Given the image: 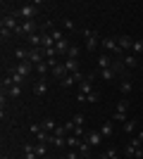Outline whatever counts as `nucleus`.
I'll list each match as a JSON object with an SVG mask.
<instances>
[{
  "label": "nucleus",
  "mask_w": 143,
  "mask_h": 159,
  "mask_svg": "<svg viewBox=\"0 0 143 159\" xmlns=\"http://www.w3.org/2000/svg\"><path fill=\"white\" fill-rule=\"evenodd\" d=\"M141 66H143V57H141Z\"/></svg>",
  "instance_id": "4c0bfd02"
},
{
  "label": "nucleus",
  "mask_w": 143,
  "mask_h": 159,
  "mask_svg": "<svg viewBox=\"0 0 143 159\" xmlns=\"http://www.w3.org/2000/svg\"><path fill=\"white\" fill-rule=\"evenodd\" d=\"M117 43H119V48H122V52H124V50H129V52H131L134 38H131V36H119V38H117Z\"/></svg>",
  "instance_id": "f3484780"
},
{
  "label": "nucleus",
  "mask_w": 143,
  "mask_h": 159,
  "mask_svg": "<svg viewBox=\"0 0 143 159\" xmlns=\"http://www.w3.org/2000/svg\"><path fill=\"white\" fill-rule=\"evenodd\" d=\"M72 121H74V126H83L86 116H83V114H74V116H72Z\"/></svg>",
  "instance_id": "f704fd0d"
},
{
  "label": "nucleus",
  "mask_w": 143,
  "mask_h": 159,
  "mask_svg": "<svg viewBox=\"0 0 143 159\" xmlns=\"http://www.w3.org/2000/svg\"><path fill=\"white\" fill-rule=\"evenodd\" d=\"M122 62H124V66L126 69H134V66H141V60H138L134 52H129L126 57H122Z\"/></svg>",
  "instance_id": "ddd939ff"
},
{
  "label": "nucleus",
  "mask_w": 143,
  "mask_h": 159,
  "mask_svg": "<svg viewBox=\"0 0 143 159\" xmlns=\"http://www.w3.org/2000/svg\"><path fill=\"white\" fill-rule=\"evenodd\" d=\"M48 93V83H45V79H38L34 83V95H38V98H41V95H45Z\"/></svg>",
  "instance_id": "2eb2a0df"
},
{
  "label": "nucleus",
  "mask_w": 143,
  "mask_h": 159,
  "mask_svg": "<svg viewBox=\"0 0 143 159\" xmlns=\"http://www.w3.org/2000/svg\"><path fill=\"white\" fill-rule=\"evenodd\" d=\"M69 38H62V40H57L55 43V50H57V55H67V50H69Z\"/></svg>",
  "instance_id": "6ab92c4d"
},
{
  "label": "nucleus",
  "mask_w": 143,
  "mask_h": 159,
  "mask_svg": "<svg viewBox=\"0 0 143 159\" xmlns=\"http://www.w3.org/2000/svg\"><path fill=\"white\" fill-rule=\"evenodd\" d=\"M131 88H134V86H131V81L129 79H122V83H119V93H122V95H129Z\"/></svg>",
  "instance_id": "cd10ccee"
},
{
  "label": "nucleus",
  "mask_w": 143,
  "mask_h": 159,
  "mask_svg": "<svg viewBox=\"0 0 143 159\" xmlns=\"http://www.w3.org/2000/svg\"><path fill=\"white\" fill-rule=\"evenodd\" d=\"M112 121H129V100H119V105L112 114Z\"/></svg>",
  "instance_id": "39448f33"
},
{
  "label": "nucleus",
  "mask_w": 143,
  "mask_h": 159,
  "mask_svg": "<svg viewBox=\"0 0 143 159\" xmlns=\"http://www.w3.org/2000/svg\"><path fill=\"white\" fill-rule=\"evenodd\" d=\"M14 69H17V71H19L21 76H24V79H26V76H29L31 71H36V66L31 64V62H19V64H14Z\"/></svg>",
  "instance_id": "9b49d317"
},
{
  "label": "nucleus",
  "mask_w": 143,
  "mask_h": 159,
  "mask_svg": "<svg viewBox=\"0 0 143 159\" xmlns=\"http://www.w3.org/2000/svg\"><path fill=\"white\" fill-rule=\"evenodd\" d=\"M64 66H67V71H69V74L81 71V64H79V60H64Z\"/></svg>",
  "instance_id": "412c9836"
},
{
  "label": "nucleus",
  "mask_w": 143,
  "mask_h": 159,
  "mask_svg": "<svg viewBox=\"0 0 143 159\" xmlns=\"http://www.w3.org/2000/svg\"><path fill=\"white\" fill-rule=\"evenodd\" d=\"M24 159H38V154H36V145L24 143Z\"/></svg>",
  "instance_id": "aec40b11"
},
{
  "label": "nucleus",
  "mask_w": 143,
  "mask_h": 159,
  "mask_svg": "<svg viewBox=\"0 0 143 159\" xmlns=\"http://www.w3.org/2000/svg\"><path fill=\"white\" fill-rule=\"evenodd\" d=\"M19 24H21V21L17 19L12 12H2V19H0V29H10V31L14 33L17 29H19Z\"/></svg>",
  "instance_id": "20e7f679"
},
{
  "label": "nucleus",
  "mask_w": 143,
  "mask_h": 159,
  "mask_svg": "<svg viewBox=\"0 0 143 159\" xmlns=\"http://www.w3.org/2000/svg\"><path fill=\"white\" fill-rule=\"evenodd\" d=\"M36 71L41 74V79H45V74L50 71V66H48V62H41V64H36Z\"/></svg>",
  "instance_id": "2f4dec72"
},
{
  "label": "nucleus",
  "mask_w": 143,
  "mask_h": 159,
  "mask_svg": "<svg viewBox=\"0 0 143 159\" xmlns=\"http://www.w3.org/2000/svg\"><path fill=\"white\" fill-rule=\"evenodd\" d=\"M50 74H53L55 79H60V81H62V79H64V76H67L69 71H67V66H64V62H57V64L53 66V71H50Z\"/></svg>",
  "instance_id": "f8f14e48"
},
{
  "label": "nucleus",
  "mask_w": 143,
  "mask_h": 159,
  "mask_svg": "<svg viewBox=\"0 0 143 159\" xmlns=\"http://www.w3.org/2000/svg\"><path fill=\"white\" fill-rule=\"evenodd\" d=\"M131 52L136 55V57H138V55L143 57V38H136V40H134V45H131Z\"/></svg>",
  "instance_id": "a878e982"
},
{
  "label": "nucleus",
  "mask_w": 143,
  "mask_h": 159,
  "mask_svg": "<svg viewBox=\"0 0 143 159\" xmlns=\"http://www.w3.org/2000/svg\"><path fill=\"white\" fill-rule=\"evenodd\" d=\"M79 52H81V48H79V45H69V50H67V60H79Z\"/></svg>",
  "instance_id": "c756f323"
},
{
  "label": "nucleus",
  "mask_w": 143,
  "mask_h": 159,
  "mask_svg": "<svg viewBox=\"0 0 143 159\" xmlns=\"http://www.w3.org/2000/svg\"><path fill=\"white\" fill-rule=\"evenodd\" d=\"M76 81H86V76H83L81 71H76V74H67V76L60 81V86H62V88H72Z\"/></svg>",
  "instance_id": "0eeeda50"
},
{
  "label": "nucleus",
  "mask_w": 143,
  "mask_h": 159,
  "mask_svg": "<svg viewBox=\"0 0 143 159\" xmlns=\"http://www.w3.org/2000/svg\"><path fill=\"white\" fill-rule=\"evenodd\" d=\"M100 159H119V152H117V147H107L105 152H100Z\"/></svg>",
  "instance_id": "5701e85b"
},
{
  "label": "nucleus",
  "mask_w": 143,
  "mask_h": 159,
  "mask_svg": "<svg viewBox=\"0 0 143 159\" xmlns=\"http://www.w3.org/2000/svg\"><path fill=\"white\" fill-rule=\"evenodd\" d=\"M138 147H141V140H138V135H136V138L129 140V145L124 147V154H126L129 159H134V157H136V152H138Z\"/></svg>",
  "instance_id": "6e6552de"
},
{
  "label": "nucleus",
  "mask_w": 143,
  "mask_h": 159,
  "mask_svg": "<svg viewBox=\"0 0 143 159\" xmlns=\"http://www.w3.org/2000/svg\"><path fill=\"white\" fill-rule=\"evenodd\" d=\"M112 133H115V124H112V121H105L100 126V135L102 138H112Z\"/></svg>",
  "instance_id": "a211bd4d"
},
{
  "label": "nucleus",
  "mask_w": 143,
  "mask_h": 159,
  "mask_svg": "<svg viewBox=\"0 0 143 159\" xmlns=\"http://www.w3.org/2000/svg\"><path fill=\"white\" fill-rule=\"evenodd\" d=\"M100 76H102V81H115V79H117V74L112 71V69H102Z\"/></svg>",
  "instance_id": "7c9ffc66"
},
{
  "label": "nucleus",
  "mask_w": 143,
  "mask_h": 159,
  "mask_svg": "<svg viewBox=\"0 0 143 159\" xmlns=\"http://www.w3.org/2000/svg\"><path fill=\"white\" fill-rule=\"evenodd\" d=\"M7 76H10V79H12V83H17V86H24V81H26L19 71H17V69H14V66H10V69H7Z\"/></svg>",
  "instance_id": "4468645a"
},
{
  "label": "nucleus",
  "mask_w": 143,
  "mask_h": 159,
  "mask_svg": "<svg viewBox=\"0 0 143 159\" xmlns=\"http://www.w3.org/2000/svg\"><path fill=\"white\" fill-rule=\"evenodd\" d=\"M41 126H43V131L53 133L55 128H57V124H55V119H50V116H48V119H43V121H41Z\"/></svg>",
  "instance_id": "393cba45"
},
{
  "label": "nucleus",
  "mask_w": 143,
  "mask_h": 159,
  "mask_svg": "<svg viewBox=\"0 0 143 159\" xmlns=\"http://www.w3.org/2000/svg\"><path fill=\"white\" fill-rule=\"evenodd\" d=\"M112 62H115V60L110 57V52H100V55H98V62H95V64H98V69L102 71V69H110V66H112Z\"/></svg>",
  "instance_id": "1a4fd4ad"
},
{
  "label": "nucleus",
  "mask_w": 143,
  "mask_h": 159,
  "mask_svg": "<svg viewBox=\"0 0 143 159\" xmlns=\"http://www.w3.org/2000/svg\"><path fill=\"white\" fill-rule=\"evenodd\" d=\"M0 36H2V40H7V38H12L14 33L10 31V29H0Z\"/></svg>",
  "instance_id": "c9c22d12"
},
{
  "label": "nucleus",
  "mask_w": 143,
  "mask_h": 159,
  "mask_svg": "<svg viewBox=\"0 0 143 159\" xmlns=\"http://www.w3.org/2000/svg\"><path fill=\"white\" fill-rule=\"evenodd\" d=\"M38 2H26V5H21L19 10H12V14L17 17L19 21H29V19H34L36 17V12H38Z\"/></svg>",
  "instance_id": "f257e3e1"
},
{
  "label": "nucleus",
  "mask_w": 143,
  "mask_h": 159,
  "mask_svg": "<svg viewBox=\"0 0 143 159\" xmlns=\"http://www.w3.org/2000/svg\"><path fill=\"white\" fill-rule=\"evenodd\" d=\"M134 131H136V121H124V133H129V135H131V133H134Z\"/></svg>",
  "instance_id": "473e14b6"
},
{
  "label": "nucleus",
  "mask_w": 143,
  "mask_h": 159,
  "mask_svg": "<svg viewBox=\"0 0 143 159\" xmlns=\"http://www.w3.org/2000/svg\"><path fill=\"white\" fill-rule=\"evenodd\" d=\"M36 154H38V159L48 157V143H36Z\"/></svg>",
  "instance_id": "c85d7f7f"
},
{
  "label": "nucleus",
  "mask_w": 143,
  "mask_h": 159,
  "mask_svg": "<svg viewBox=\"0 0 143 159\" xmlns=\"http://www.w3.org/2000/svg\"><path fill=\"white\" fill-rule=\"evenodd\" d=\"M91 93H95V90H93V74L86 76V81H81V90L76 93V102H86Z\"/></svg>",
  "instance_id": "f03ea898"
},
{
  "label": "nucleus",
  "mask_w": 143,
  "mask_h": 159,
  "mask_svg": "<svg viewBox=\"0 0 143 159\" xmlns=\"http://www.w3.org/2000/svg\"><path fill=\"white\" fill-rule=\"evenodd\" d=\"M62 26L67 29V31H74V29H76V24H74V19H69V17H64V19H62Z\"/></svg>",
  "instance_id": "72a5a7b5"
},
{
  "label": "nucleus",
  "mask_w": 143,
  "mask_h": 159,
  "mask_svg": "<svg viewBox=\"0 0 143 159\" xmlns=\"http://www.w3.org/2000/svg\"><path fill=\"white\" fill-rule=\"evenodd\" d=\"M62 159H67V157H62Z\"/></svg>",
  "instance_id": "58836bf2"
},
{
  "label": "nucleus",
  "mask_w": 143,
  "mask_h": 159,
  "mask_svg": "<svg viewBox=\"0 0 143 159\" xmlns=\"http://www.w3.org/2000/svg\"><path fill=\"white\" fill-rule=\"evenodd\" d=\"M76 152H79V157L88 159L91 154H93V147H91L88 143H86V140H81V145H79V150H76Z\"/></svg>",
  "instance_id": "dca6fc26"
},
{
  "label": "nucleus",
  "mask_w": 143,
  "mask_h": 159,
  "mask_svg": "<svg viewBox=\"0 0 143 159\" xmlns=\"http://www.w3.org/2000/svg\"><path fill=\"white\" fill-rule=\"evenodd\" d=\"M43 159H53V157H43Z\"/></svg>",
  "instance_id": "e433bc0d"
},
{
  "label": "nucleus",
  "mask_w": 143,
  "mask_h": 159,
  "mask_svg": "<svg viewBox=\"0 0 143 159\" xmlns=\"http://www.w3.org/2000/svg\"><path fill=\"white\" fill-rule=\"evenodd\" d=\"M19 93H21V86H17V83H12V86H10V88H7V98H12V100H17V98H19Z\"/></svg>",
  "instance_id": "b1692460"
},
{
  "label": "nucleus",
  "mask_w": 143,
  "mask_h": 159,
  "mask_svg": "<svg viewBox=\"0 0 143 159\" xmlns=\"http://www.w3.org/2000/svg\"><path fill=\"white\" fill-rule=\"evenodd\" d=\"M14 55H17V60H19V62H29V48H17Z\"/></svg>",
  "instance_id": "bb28decb"
},
{
  "label": "nucleus",
  "mask_w": 143,
  "mask_h": 159,
  "mask_svg": "<svg viewBox=\"0 0 143 159\" xmlns=\"http://www.w3.org/2000/svg\"><path fill=\"white\" fill-rule=\"evenodd\" d=\"M83 140H86V143H88L91 147H98V145L102 143V135H100V131H88Z\"/></svg>",
  "instance_id": "9d476101"
},
{
  "label": "nucleus",
  "mask_w": 143,
  "mask_h": 159,
  "mask_svg": "<svg viewBox=\"0 0 143 159\" xmlns=\"http://www.w3.org/2000/svg\"><path fill=\"white\" fill-rule=\"evenodd\" d=\"M79 145H81V138H76L74 133H69L67 135V147L69 150H79Z\"/></svg>",
  "instance_id": "4be33fe9"
},
{
  "label": "nucleus",
  "mask_w": 143,
  "mask_h": 159,
  "mask_svg": "<svg viewBox=\"0 0 143 159\" xmlns=\"http://www.w3.org/2000/svg\"><path fill=\"white\" fill-rule=\"evenodd\" d=\"M100 45L105 48V52H112V55H117V57H122V48H119L117 38H102Z\"/></svg>",
  "instance_id": "423d86ee"
},
{
  "label": "nucleus",
  "mask_w": 143,
  "mask_h": 159,
  "mask_svg": "<svg viewBox=\"0 0 143 159\" xmlns=\"http://www.w3.org/2000/svg\"><path fill=\"white\" fill-rule=\"evenodd\" d=\"M83 38H86V50L88 52H93L95 48L100 45V36H98V31H93V29H83Z\"/></svg>",
  "instance_id": "7ed1b4c3"
}]
</instances>
